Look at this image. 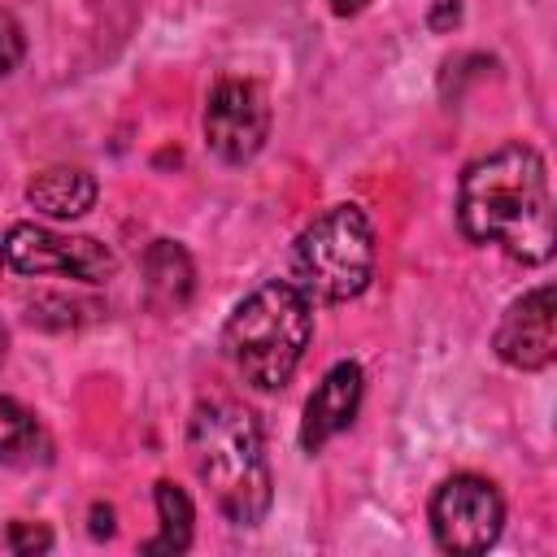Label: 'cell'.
Returning <instances> with one entry per match:
<instances>
[{"mask_svg": "<svg viewBox=\"0 0 557 557\" xmlns=\"http://www.w3.org/2000/svg\"><path fill=\"white\" fill-rule=\"evenodd\" d=\"M26 57V39H22V26L0 9V78H9Z\"/></svg>", "mask_w": 557, "mask_h": 557, "instance_id": "14", "label": "cell"}, {"mask_svg": "<svg viewBox=\"0 0 557 557\" xmlns=\"http://www.w3.org/2000/svg\"><path fill=\"white\" fill-rule=\"evenodd\" d=\"M0 265H4V244H0Z\"/></svg>", "mask_w": 557, "mask_h": 557, "instance_id": "20", "label": "cell"}, {"mask_svg": "<svg viewBox=\"0 0 557 557\" xmlns=\"http://www.w3.org/2000/svg\"><path fill=\"white\" fill-rule=\"evenodd\" d=\"M4 348H9V331H4V322H0V361H4Z\"/></svg>", "mask_w": 557, "mask_h": 557, "instance_id": "19", "label": "cell"}, {"mask_svg": "<svg viewBox=\"0 0 557 557\" xmlns=\"http://www.w3.org/2000/svg\"><path fill=\"white\" fill-rule=\"evenodd\" d=\"M505 527V500L500 492L479 474H453L431 496V531L444 553L474 557L496 544Z\"/></svg>", "mask_w": 557, "mask_h": 557, "instance_id": "5", "label": "cell"}, {"mask_svg": "<svg viewBox=\"0 0 557 557\" xmlns=\"http://www.w3.org/2000/svg\"><path fill=\"white\" fill-rule=\"evenodd\" d=\"M361 4H366V0H331V9H335V13H357Z\"/></svg>", "mask_w": 557, "mask_h": 557, "instance_id": "18", "label": "cell"}, {"mask_svg": "<svg viewBox=\"0 0 557 557\" xmlns=\"http://www.w3.org/2000/svg\"><path fill=\"white\" fill-rule=\"evenodd\" d=\"M152 500H157L161 531H157V540L144 544V553H165V557H170V553H187V548H191V522H196V509H191L187 492H183L178 483L161 479L157 492H152Z\"/></svg>", "mask_w": 557, "mask_h": 557, "instance_id": "12", "label": "cell"}, {"mask_svg": "<svg viewBox=\"0 0 557 557\" xmlns=\"http://www.w3.org/2000/svg\"><path fill=\"white\" fill-rule=\"evenodd\" d=\"M35 448H39L35 418L13 396H0V461H30Z\"/></svg>", "mask_w": 557, "mask_h": 557, "instance_id": "13", "label": "cell"}, {"mask_svg": "<svg viewBox=\"0 0 557 557\" xmlns=\"http://www.w3.org/2000/svg\"><path fill=\"white\" fill-rule=\"evenodd\" d=\"M4 544L13 553H48L52 548V531L48 527H35V522H9Z\"/></svg>", "mask_w": 557, "mask_h": 557, "instance_id": "15", "label": "cell"}, {"mask_svg": "<svg viewBox=\"0 0 557 557\" xmlns=\"http://www.w3.org/2000/svg\"><path fill=\"white\" fill-rule=\"evenodd\" d=\"M144 287H148L157 309H183L191 300V287H196V270H191L187 248L174 239H157L144 252Z\"/></svg>", "mask_w": 557, "mask_h": 557, "instance_id": "11", "label": "cell"}, {"mask_svg": "<svg viewBox=\"0 0 557 557\" xmlns=\"http://www.w3.org/2000/svg\"><path fill=\"white\" fill-rule=\"evenodd\" d=\"M309 335H313L309 300L287 278H270L231 309L222 326V348L248 387L278 392L296 374Z\"/></svg>", "mask_w": 557, "mask_h": 557, "instance_id": "3", "label": "cell"}, {"mask_svg": "<svg viewBox=\"0 0 557 557\" xmlns=\"http://www.w3.org/2000/svg\"><path fill=\"white\" fill-rule=\"evenodd\" d=\"M361 392H366L361 366H357V361H335V366L322 374V383L313 387V396L305 400L300 448H305V453H318L326 440H335V435L357 418Z\"/></svg>", "mask_w": 557, "mask_h": 557, "instance_id": "9", "label": "cell"}, {"mask_svg": "<svg viewBox=\"0 0 557 557\" xmlns=\"http://www.w3.org/2000/svg\"><path fill=\"white\" fill-rule=\"evenodd\" d=\"M457 22H461V4L457 0H435L431 13H426V26L431 30H453Z\"/></svg>", "mask_w": 557, "mask_h": 557, "instance_id": "16", "label": "cell"}, {"mask_svg": "<svg viewBox=\"0 0 557 557\" xmlns=\"http://www.w3.org/2000/svg\"><path fill=\"white\" fill-rule=\"evenodd\" d=\"M26 200L48 213V218H83L91 205H96V178L87 170H74V165H48L30 178L26 187Z\"/></svg>", "mask_w": 557, "mask_h": 557, "instance_id": "10", "label": "cell"}, {"mask_svg": "<svg viewBox=\"0 0 557 557\" xmlns=\"http://www.w3.org/2000/svg\"><path fill=\"white\" fill-rule=\"evenodd\" d=\"M187 453L196 479L235 527H257L270 513V466L257 418L235 400H200L187 422Z\"/></svg>", "mask_w": 557, "mask_h": 557, "instance_id": "2", "label": "cell"}, {"mask_svg": "<svg viewBox=\"0 0 557 557\" xmlns=\"http://www.w3.org/2000/svg\"><path fill=\"white\" fill-rule=\"evenodd\" d=\"M91 535L100 540V535H113V509L109 505H96L91 509Z\"/></svg>", "mask_w": 557, "mask_h": 557, "instance_id": "17", "label": "cell"}, {"mask_svg": "<svg viewBox=\"0 0 557 557\" xmlns=\"http://www.w3.org/2000/svg\"><path fill=\"white\" fill-rule=\"evenodd\" d=\"M4 261L17 274H65L78 283H109L117 257L91 235H61L35 222H17L4 235Z\"/></svg>", "mask_w": 557, "mask_h": 557, "instance_id": "6", "label": "cell"}, {"mask_svg": "<svg viewBox=\"0 0 557 557\" xmlns=\"http://www.w3.org/2000/svg\"><path fill=\"white\" fill-rule=\"evenodd\" d=\"M492 348L513 370H544L557 352V292L544 283V287H531L527 296H518L505 309V318L492 335Z\"/></svg>", "mask_w": 557, "mask_h": 557, "instance_id": "8", "label": "cell"}, {"mask_svg": "<svg viewBox=\"0 0 557 557\" xmlns=\"http://www.w3.org/2000/svg\"><path fill=\"white\" fill-rule=\"evenodd\" d=\"M265 135H270V100L261 83L222 78L205 104V144L213 148V157L244 165L261 152Z\"/></svg>", "mask_w": 557, "mask_h": 557, "instance_id": "7", "label": "cell"}, {"mask_svg": "<svg viewBox=\"0 0 557 557\" xmlns=\"http://www.w3.org/2000/svg\"><path fill=\"white\" fill-rule=\"evenodd\" d=\"M374 274V231L357 205H331L292 244V287L309 305H339Z\"/></svg>", "mask_w": 557, "mask_h": 557, "instance_id": "4", "label": "cell"}, {"mask_svg": "<svg viewBox=\"0 0 557 557\" xmlns=\"http://www.w3.org/2000/svg\"><path fill=\"white\" fill-rule=\"evenodd\" d=\"M457 222L474 244H496L513 261H548L557 226L544 157L527 144H505L470 161L457 187Z\"/></svg>", "mask_w": 557, "mask_h": 557, "instance_id": "1", "label": "cell"}]
</instances>
